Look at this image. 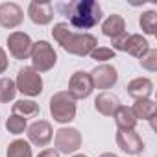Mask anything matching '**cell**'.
<instances>
[{"label":"cell","instance_id":"1","mask_svg":"<svg viewBox=\"0 0 157 157\" xmlns=\"http://www.w3.org/2000/svg\"><path fill=\"white\" fill-rule=\"evenodd\" d=\"M57 11H61L65 17H68V22L74 28L89 30L96 26L102 19V8L93 0H80V2H68V4H57Z\"/></svg>","mask_w":157,"mask_h":157},{"label":"cell","instance_id":"2","mask_svg":"<svg viewBox=\"0 0 157 157\" xmlns=\"http://www.w3.org/2000/svg\"><path fill=\"white\" fill-rule=\"evenodd\" d=\"M52 35L67 52H70L74 56H87L98 46V41H96L94 35H91V33H72L67 22L56 24L54 30H52Z\"/></svg>","mask_w":157,"mask_h":157},{"label":"cell","instance_id":"3","mask_svg":"<svg viewBox=\"0 0 157 157\" xmlns=\"http://www.w3.org/2000/svg\"><path fill=\"white\" fill-rule=\"evenodd\" d=\"M50 113H52L54 120H57L61 124L74 120V115H76L74 98L68 93H57V94H54L52 100H50Z\"/></svg>","mask_w":157,"mask_h":157},{"label":"cell","instance_id":"4","mask_svg":"<svg viewBox=\"0 0 157 157\" xmlns=\"http://www.w3.org/2000/svg\"><path fill=\"white\" fill-rule=\"evenodd\" d=\"M32 65H33V70H39V72H46L50 70L54 65H56V52L52 48V44H48L46 41H39L32 46Z\"/></svg>","mask_w":157,"mask_h":157},{"label":"cell","instance_id":"5","mask_svg":"<svg viewBox=\"0 0 157 157\" xmlns=\"http://www.w3.org/2000/svg\"><path fill=\"white\" fill-rule=\"evenodd\" d=\"M17 91H21L26 96H37L43 93V80L37 70L33 68H21L19 76H17V83H15Z\"/></svg>","mask_w":157,"mask_h":157},{"label":"cell","instance_id":"6","mask_svg":"<svg viewBox=\"0 0 157 157\" xmlns=\"http://www.w3.org/2000/svg\"><path fill=\"white\" fill-rule=\"evenodd\" d=\"M113 46L117 50H122V52H128L135 57H142L150 46H148V41L142 39V35H129V33H122L118 37L113 39Z\"/></svg>","mask_w":157,"mask_h":157},{"label":"cell","instance_id":"7","mask_svg":"<svg viewBox=\"0 0 157 157\" xmlns=\"http://www.w3.org/2000/svg\"><path fill=\"white\" fill-rule=\"evenodd\" d=\"M93 80L87 72H74L72 78H70V83H68V94L74 98V100H82V98H87L91 93H93Z\"/></svg>","mask_w":157,"mask_h":157},{"label":"cell","instance_id":"8","mask_svg":"<svg viewBox=\"0 0 157 157\" xmlns=\"http://www.w3.org/2000/svg\"><path fill=\"white\" fill-rule=\"evenodd\" d=\"M56 146L63 153H72L82 146V135L74 128H61L56 133Z\"/></svg>","mask_w":157,"mask_h":157},{"label":"cell","instance_id":"9","mask_svg":"<svg viewBox=\"0 0 157 157\" xmlns=\"http://www.w3.org/2000/svg\"><path fill=\"white\" fill-rule=\"evenodd\" d=\"M8 44H10V52L15 59H26L32 54V39L28 33L24 32H15L8 37Z\"/></svg>","mask_w":157,"mask_h":157},{"label":"cell","instance_id":"10","mask_svg":"<svg viewBox=\"0 0 157 157\" xmlns=\"http://www.w3.org/2000/svg\"><path fill=\"white\" fill-rule=\"evenodd\" d=\"M89 76L93 80V87H96V89H111L117 83V70L109 65L96 67Z\"/></svg>","mask_w":157,"mask_h":157},{"label":"cell","instance_id":"11","mask_svg":"<svg viewBox=\"0 0 157 157\" xmlns=\"http://www.w3.org/2000/svg\"><path fill=\"white\" fill-rule=\"evenodd\" d=\"M117 144L120 146V150H124L126 153H140L144 144H142V139L139 137V133H135V129L131 131H120L117 133Z\"/></svg>","mask_w":157,"mask_h":157},{"label":"cell","instance_id":"12","mask_svg":"<svg viewBox=\"0 0 157 157\" xmlns=\"http://www.w3.org/2000/svg\"><path fill=\"white\" fill-rule=\"evenodd\" d=\"M52 126L46 120H37L28 128V137L37 146H46L52 140Z\"/></svg>","mask_w":157,"mask_h":157},{"label":"cell","instance_id":"13","mask_svg":"<svg viewBox=\"0 0 157 157\" xmlns=\"http://www.w3.org/2000/svg\"><path fill=\"white\" fill-rule=\"evenodd\" d=\"M22 22V10L13 2H4L0 6V24L4 28H15Z\"/></svg>","mask_w":157,"mask_h":157},{"label":"cell","instance_id":"14","mask_svg":"<svg viewBox=\"0 0 157 157\" xmlns=\"http://www.w3.org/2000/svg\"><path fill=\"white\" fill-rule=\"evenodd\" d=\"M54 17V6L50 2H32L30 4V19L35 24H48Z\"/></svg>","mask_w":157,"mask_h":157},{"label":"cell","instance_id":"15","mask_svg":"<svg viewBox=\"0 0 157 157\" xmlns=\"http://www.w3.org/2000/svg\"><path fill=\"white\" fill-rule=\"evenodd\" d=\"M94 105H96L98 113H102L105 117H113L117 113V109L120 107V100L115 94H111V93H102V94L96 96Z\"/></svg>","mask_w":157,"mask_h":157},{"label":"cell","instance_id":"16","mask_svg":"<svg viewBox=\"0 0 157 157\" xmlns=\"http://www.w3.org/2000/svg\"><path fill=\"white\" fill-rule=\"evenodd\" d=\"M113 117H115V122H117V126H118L120 131H131V129H135V126H137V118H135L131 107L120 105Z\"/></svg>","mask_w":157,"mask_h":157},{"label":"cell","instance_id":"17","mask_svg":"<svg viewBox=\"0 0 157 157\" xmlns=\"http://www.w3.org/2000/svg\"><path fill=\"white\" fill-rule=\"evenodd\" d=\"M151 91H153V83L148 80V78H137V80L129 82V85H128V93L137 100L148 98L151 94Z\"/></svg>","mask_w":157,"mask_h":157},{"label":"cell","instance_id":"18","mask_svg":"<svg viewBox=\"0 0 157 157\" xmlns=\"http://www.w3.org/2000/svg\"><path fill=\"white\" fill-rule=\"evenodd\" d=\"M135 118H144V120H153L155 118V113H157V107L155 104L150 100V98H140L135 102V105L131 107Z\"/></svg>","mask_w":157,"mask_h":157},{"label":"cell","instance_id":"19","mask_svg":"<svg viewBox=\"0 0 157 157\" xmlns=\"http://www.w3.org/2000/svg\"><path fill=\"white\" fill-rule=\"evenodd\" d=\"M102 32H104V35H107V37H111V39H115V37L126 33L124 19H122L120 15H111V17L102 24Z\"/></svg>","mask_w":157,"mask_h":157},{"label":"cell","instance_id":"20","mask_svg":"<svg viewBox=\"0 0 157 157\" xmlns=\"http://www.w3.org/2000/svg\"><path fill=\"white\" fill-rule=\"evenodd\" d=\"M13 115H19L24 120L32 118V117L39 115V105L32 100H19V102L13 104Z\"/></svg>","mask_w":157,"mask_h":157},{"label":"cell","instance_id":"21","mask_svg":"<svg viewBox=\"0 0 157 157\" xmlns=\"http://www.w3.org/2000/svg\"><path fill=\"white\" fill-rule=\"evenodd\" d=\"M8 157H32V148L26 140H13L8 148Z\"/></svg>","mask_w":157,"mask_h":157},{"label":"cell","instance_id":"22","mask_svg":"<svg viewBox=\"0 0 157 157\" xmlns=\"http://www.w3.org/2000/svg\"><path fill=\"white\" fill-rule=\"evenodd\" d=\"M15 93H17V87H15V82L10 80V78H2L0 80V102H10L15 98Z\"/></svg>","mask_w":157,"mask_h":157},{"label":"cell","instance_id":"23","mask_svg":"<svg viewBox=\"0 0 157 157\" xmlns=\"http://www.w3.org/2000/svg\"><path fill=\"white\" fill-rule=\"evenodd\" d=\"M140 26L146 33H155V28H157V13L155 11H146L142 17H140Z\"/></svg>","mask_w":157,"mask_h":157},{"label":"cell","instance_id":"24","mask_svg":"<svg viewBox=\"0 0 157 157\" xmlns=\"http://www.w3.org/2000/svg\"><path fill=\"white\" fill-rule=\"evenodd\" d=\"M8 129H10V133H15V135H19V133H22L24 131V128H26V120L22 118V117H19V115H11L10 118H8Z\"/></svg>","mask_w":157,"mask_h":157},{"label":"cell","instance_id":"25","mask_svg":"<svg viewBox=\"0 0 157 157\" xmlns=\"http://www.w3.org/2000/svg\"><path fill=\"white\" fill-rule=\"evenodd\" d=\"M140 65L144 67V68H148V70H157V52L153 50V48H150L142 57H140Z\"/></svg>","mask_w":157,"mask_h":157},{"label":"cell","instance_id":"26","mask_svg":"<svg viewBox=\"0 0 157 157\" xmlns=\"http://www.w3.org/2000/svg\"><path fill=\"white\" fill-rule=\"evenodd\" d=\"M93 59L96 61H107V59H113L115 57V52L111 48H104V46H96L91 54H89Z\"/></svg>","mask_w":157,"mask_h":157},{"label":"cell","instance_id":"27","mask_svg":"<svg viewBox=\"0 0 157 157\" xmlns=\"http://www.w3.org/2000/svg\"><path fill=\"white\" fill-rule=\"evenodd\" d=\"M6 68H8V56H6V52L2 48H0V74H2Z\"/></svg>","mask_w":157,"mask_h":157},{"label":"cell","instance_id":"28","mask_svg":"<svg viewBox=\"0 0 157 157\" xmlns=\"http://www.w3.org/2000/svg\"><path fill=\"white\" fill-rule=\"evenodd\" d=\"M39 157H59V153H57L56 150H52V148H50V150L41 151V153H39Z\"/></svg>","mask_w":157,"mask_h":157},{"label":"cell","instance_id":"29","mask_svg":"<svg viewBox=\"0 0 157 157\" xmlns=\"http://www.w3.org/2000/svg\"><path fill=\"white\" fill-rule=\"evenodd\" d=\"M100 157H117V155H113V153H104V155H100Z\"/></svg>","mask_w":157,"mask_h":157},{"label":"cell","instance_id":"30","mask_svg":"<svg viewBox=\"0 0 157 157\" xmlns=\"http://www.w3.org/2000/svg\"><path fill=\"white\" fill-rule=\"evenodd\" d=\"M74 157H87V155H74Z\"/></svg>","mask_w":157,"mask_h":157}]
</instances>
